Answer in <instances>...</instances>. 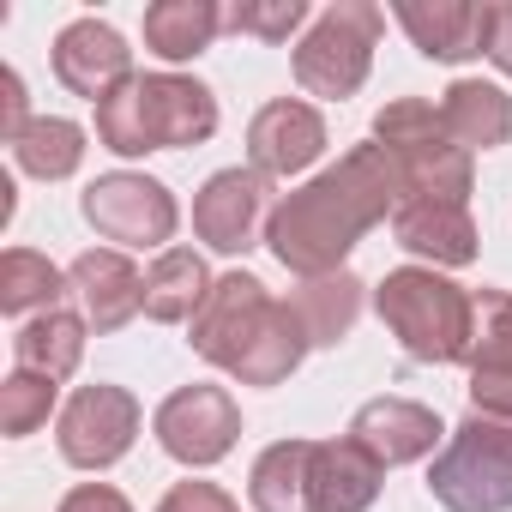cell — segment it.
Listing matches in <instances>:
<instances>
[{
  "label": "cell",
  "instance_id": "6da1fadb",
  "mask_svg": "<svg viewBox=\"0 0 512 512\" xmlns=\"http://www.w3.org/2000/svg\"><path fill=\"white\" fill-rule=\"evenodd\" d=\"M398 205H404V181L386 145H356L338 157V169L284 193V205L266 223V247L296 278H332L344 266V253Z\"/></svg>",
  "mask_w": 512,
  "mask_h": 512
},
{
  "label": "cell",
  "instance_id": "7a4b0ae2",
  "mask_svg": "<svg viewBox=\"0 0 512 512\" xmlns=\"http://www.w3.org/2000/svg\"><path fill=\"white\" fill-rule=\"evenodd\" d=\"M187 344L211 368L235 374L241 386H278L308 356V332H302L296 308L272 302V290L253 272H223L211 284L205 308L193 314V338Z\"/></svg>",
  "mask_w": 512,
  "mask_h": 512
},
{
  "label": "cell",
  "instance_id": "3957f363",
  "mask_svg": "<svg viewBox=\"0 0 512 512\" xmlns=\"http://www.w3.org/2000/svg\"><path fill=\"white\" fill-rule=\"evenodd\" d=\"M217 133V97L181 73H133L109 103H97V139L115 157L181 151Z\"/></svg>",
  "mask_w": 512,
  "mask_h": 512
},
{
  "label": "cell",
  "instance_id": "277c9868",
  "mask_svg": "<svg viewBox=\"0 0 512 512\" xmlns=\"http://www.w3.org/2000/svg\"><path fill=\"white\" fill-rule=\"evenodd\" d=\"M374 308L380 320L398 332V344L416 356V362H470V344H476V296L446 284L440 272H422V266H398L380 278L374 290Z\"/></svg>",
  "mask_w": 512,
  "mask_h": 512
},
{
  "label": "cell",
  "instance_id": "5b68a950",
  "mask_svg": "<svg viewBox=\"0 0 512 512\" xmlns=\"http://www.w3.org/2000/svg\"><path fill=\"white\" fill-rule=\"evenodd\" d=\"M374 145L398 163L404 199H458L470 193V151L446 133L440 109L422 97H398L374 115Z\"/></svg>",
  "mask_w": 512,
  "mask_h": 512
},
{
  "label": "cell",
  "instance_id": "8992f818",
  "mask_svg": "<svg viewBox=\"0 0 512 512\" xmlns=\"http://www.w3.org/2000/svg\"><path fill=\"white\" fill-rule=\"evenodd\" d=\"M446 512H512V416L470 410L428 470Z\"/></svg>",
  "mask_w": 512,
  "mask_h": 512
},
{
  "label": "cell",
  "instance_id": "52a82bcc",
  "mask_svg": "<svg viewBox=\"0 0 512 512\" xmlns=\"http://www.w3.org/2000/svg\"><path fill=\"white\" fill-rule=\"evenodd\" d=\"M386 31V13L374 0H332L314 19V31L296 43V85L308 97H356L368 67H374V43Z\"/></svg>",
  "mask_w": 512,
  "mask_h": 512
},
{
  "label": "cell",
  "instance_id": "ba28073f",
  "mask_svg": "<svg viewBox=\"0 0 512 512\" xmlns=\"http://www.w3.org/2000/svg\"><path fill=\"white\" fill-rule=\"evenodd\" d=\"M85 223L121 247H169L181 211H175V193L163 181L115 169V175H97L85 187Z\"/></svg>",
  "mask_w": 512,
  "mask_h": 512
},
{
  "label": "cell",
  "instance_id": "9c48e42d",
  "mask_svg": "<svg viewBox=\"0 0 512 512\" xmlns=\"http://www.w3.org/2000/svg\"><path fill=\"white\" fill-rule=\"evenodd\" d=\"M139 434V398L127 386H79L61 410V458L79 470H109Z\"/></svg>",
  "mask_w": 512,
  "mask_h": 512
},
{
  "label": "cell",
  "instance_id": "30bf717a",
  "mask_svg": "<svg viewBox=\"0 0 512 512\" xmlns=\"http://www.w3.org/2000/svg\"><path fill=\"white\" fill-rule=\"evenodd\" d=\"M151 428H157V440H163L169 458L205 470V464L229 458V446L241 440V410H235V398L223 386H181V392H169L157 404Z\"/></svg>",
  "mask_w": 512,
  "mask_h": 512
},
{
  "label": "cell",
  "instance_id": "8fae6325",
  "mask_svg": "<svg viewBox=\"0 0 512 512\" xmlns=\"http://www.w3.org/2000/svg\"><path fill=\"white\" fill-rule=\"evenodd\" d=\"M55 79L85 97V103H109L127 79H133V49L121 43L115 25L103 19H73L61 37H55Z\"/></svg>",
  "mask_w": 512,
  "mask_h": 512
},
{
  "label": "cell",
  "instance_id": "7c38bea8",
  "mask_svg": "<svg viewBox=\"0 0 512 512\" xmlns=\"http://www.w3.org/2000/svg\"><path fill=\"white\" fill-rule=\"evenodd\" d=\"M266 193L272 181L260 169H223L199 187L193 199V229L205 247L217 253H247L253 235H260V217H266Z\"/></svg>",
  "mask_w": 512,
  "mask_h": 512
},
{
  "label": "cell",
  "instance_id": "4fadbf2b",
  "mask_svg": "<svg viewBox=\"0 0 512 512\" xmlns=\"http://www.w3.org/2000/svg\"><path fill=\"white\" fill-rule=\"evenodd\" d=\"M320 151H326V121H320L314 103H296V97L266 103L260 115H253V127H247V157H253V169H260L266 181L302 175Z\"/></svg>",
  "mask_w": 512,
  "mask_h": 512
},
{
  "label": "cell",
  "instance_id": "5bb4252c",
  "mask_svg": "<svg viewBox=\"0 0 512 512\" xmlns=\"http://www.w3.org/2000/svg\"><path fill=\"white\" fill-rule=\"evenodd\" d=\"M380 476L386 464L362 446V440H314V458H308V500L314 512H368L374 494H380Z\"/></svg>",
  "mask_w": 512,
  "mask_h": 512
},
{
  "label": "cell",
  "instance_id": "9a60e30c",
  "mask_svg": "<svg viewBox=\"0 0 512 512\" xmlns=\"http://www.w3.org/2000/svg\"><path fill=\"white\" fill-rule=\"evenodd\" d=\"M67 284L79 290L85 320H91L97 332H121L133 314H145V278L133 272V260H127L121 247H91V253H79L73 272H67Z\"/></svg>",
  "mask_w": 512,
  "mask_h": 512
},
{
  "label": "cell",
  "instance_id": "2e32d148",
  "mask_svg": "<svg viewBox=\"0 0 512 512\" xmlns=\"http://www.w3.org/2000/svg\"><path fill=\"white\" fill-rule=\"evenodd\" d=\"M440 434H446L440 416H434L428 404H410V398H374V404H362L356 422H350V440H362L386 470L428 458V452L440 446Z\"/></svg>",
  "mask_w": 512,
  "mask_h": 512
},
{
  "label": "cell",
  "instance_id": "e0dca14e",
  "mask_svg": "<svg viewBox=\"0 0 512 512\" xmlns=\"http://www.w3.org/2000/svg\"><path fill=\"white\" fill-rule=\"evenodd\" d=\"M392 235H398V247L422 253L434 266L476 260V223H470V205H458V199H404L392 211Z\"/></svg>",
  "mask_w": 512,
  "mask_h": 512
},
{
  "label": "cell",
  "instance_id": "ac0fdd59",
  "mask_svg": "<svg viewBox=\"0 0 512 512\" xmlns=\"http://www.w3.org/2000/svg\"><path fill=\"white\" fill-rule=\"evenodd\" d=\"M398 25L410 31V43L428 55V61H470L482 55V13L488 0H398Z\"/></svg>",
  "mask_w": 512,
  "mask_h": 512
},
{
  "label": "cell",
  "instance_id": "d6986e66",
  "mask_svg": "<svg viewBox=\"0 0 512 512\" xmlns=\"http://www.w3.org/2000/svg\"><path fill=\"white\" fill-rule=\"evenodd\" d=\"M440 121L464 151H494V145L512 139V97L500 85H482V79H452L446 103H440Z\"/></svg>",
  "mask_w": 512,
  "mask_h": 512
},
{
  "label": "cell",
  "instance_id": "ffe728a7",
  "mask_svg": "<svg viewBox=\"0 0 512 512\" xmlns=\"http://www.w3.org/2000/svg\"><path fill=\"white\" fill-rule=\"evenodd\" d=\"M211 272H205V260L193 247H163L157 253V266L145 272V314L157 320V326H181V320H193L199 308H205V296H211Z\"/></svg>",
  "mask_w": 512,
  "mask_h": 512
},
{
  "label": "cell",
  "instance_id": "44dd1931",
  "mask_svg": "<svg viewBox=\"0 0 512 512\" xmlns=\"http://www.w3.org/2000/svg\"><path fill=\"white\" fill-rule=\"evenodd\" d=\"M223 7L217 0H151L145 7V49L163 61H193L217 43Z\"/></svg>",
  "mask_w": 512,
  "mask_h": 512
},
{
  "label": "cell",
  "instance_id": "7402d4cb",
  "mask_svg": "<svg viewBox=\"0 0 512 512\" xmlns=\"http://www.w3.org/2000/svg\"><path fill=\"white\" fill-rule=\"evenodd\" d=\"M290 308H296L308 344H338V338H350V326H356V314H362V278H350V272L308 278V284L290 296Z\"/></svg>",
  "mask_w": 512,
  "mask_h": 512
},
{
  "label": "cell",
  "instance_id": "603a6c76",
  "mask_svg": "<svg viewBox=\"0 0 512 512\" xmlns=\"http://www.w3.org/2000/svg\"><path fill=\"white\" fill-rule=\"evenodd\" d=\"M308 458L314 440H278L253 464V506L260 512H314L308 500Z\"/></svg>",
  "mask_w": 512,
  "mask_h": 512
},
{
  "label": "cell",
  "instance_id": "cb8c5ba5",
  "mask_svg": "<svg viewBox=\"0 0 512 512\" xmlns=\"http://www.w3.org/2000/svg\"><path fill=\"white\" fill-rule=\"evenodd\" d=\"M13 356H19V368H31V374L67 380V374L79 368V356H85V320H73L67 308L37 314V320L13 338Z\"/></svg>",
  "mask_w": 512,
  "mask_h": 512
},
{
  "label": "cell",
  "instance_id": "d4e9b609",
  "mask_svg": "<svg viewBox=\"0 0 512 512\" xmlns=\"http://www.w3.org/2000/svg\"><path fill=\"white\" fill-rule=\"evenodd\" d=\"M13 157H19V169L37 175V181H67V175L85 163V127H73V121H61V115H37V121L19 133Z\"/></svg>",
  "mask_w": 512,
  "mask_h": 512
},
{
  "label": "cell",
  "instance_id": "484cf974",
  "mask_svg": "<svg viewBox=\"0 0 512 512\" xmlns=\"http://www.w3.org/2000/svg\"><path fill=\"white\" fill-rule=\"evenodd\" d=\"M61 290H67V278L31 247H13L7 260H0V314H31V308L55 314Z\"/></svg>",
  "mask_w": 512,
  "mask_h": 512
},
{
  "label": "cell",
  "instance_id": "4316f807",
  "mask_svg": "<svg viewBox=\"0 0 512 512\" xmlns=\"http://www.w3.org/2000/svg\"><path fill=\"white\" fill-rule=\"evenodd\" d=\"M55 410V380L49 374H31V368H13L7 380H0V434H37Z\"/></svg>",
  "mask_w": 512,
  "mask_h": 512
},
{
  "label": "cell",
  "instance_id": "83f0119b",
  "mask_svg": "<svg viewBox=\"0 0 512 512\" xmlns=\"http://www.w3.org/2000/svg\"><path fill=\"white\" fill-rule=\"evenodd\" d=\"M470 374H512V296L506 290H482L476 296Z\"/></svg>",
  "mask_w": 512,
  "mask_h": 512
},
{
  "label": "cell",
  "instance_id": "f1b7e54d",
  "mask_svg": "<svg viewBox=\"0 0 512 512\" xmlns=\"http://www.w3.org/2000/svg\"><path fill=\"white\" fill-rule=\"evenodd\" d=\"M302 25H308V0H235V7H223V31L260 43H290V31Z\"/></svg>",
  "mask_w": 512,
  "mask_h": 512
},
{
  "label": "cell",
  "instance_id": "f546056e",
  "mask_svg": "<svg viewBox=\"0 0 512 512\" xmlns=\"http://www.w3.org/2000/svg\"><path fill=\"white\" fill-rule=\"evenodd\" d=\"M482 55L512 79V0H488V13H482Z\"/></svg>",
  "mask_w": 512,
  "mask_h": 512
},
{
  "label": "cell",
  "instance_id": "4dcf8cb0",
  "mask_svg": "<svg viewBox=\"0 0 512 512\" xmlns=\"http://www.w3.org/2000/svg\"><path fill=\"white\" fill-rule=\"evenodd\" d=\"M157 512H241V506H235L217 482H175Z\"/></svg>",
  "mask_w": 512,
  "mask_h": 512
},
{
  "label": "cell",
  "instance_id": "1f68e13d",
  "mask_svg": "<svg viewBox=\"0 0 512 512\" xmlns=\"http://www.w3.org/2000/svg\"><path fill=\"white\" fill-rule=\"evenodd\" d=\"M25 127H31V115H25V79L13 67H0V139L19 145Z\"/></svg>",
  "mask_w": 512,
  "mask_h": 512
},
{
  "label": "cell",
  "instance_id": "d6a6232c",
  "mask_svg": "<svg viewBox=\"0 0 512 512\" xmlns=\"http://www.w3.org/2000/svg\"><path fill=\"white\" fill-rule=\"evenodd\" d=\"M61 512H133V506H127L121 488H109V482H85V488H73V494L61 500Z\"/></svg>",
  "mask_w": 512,
  "mask_h": 512
}]
</instances>
